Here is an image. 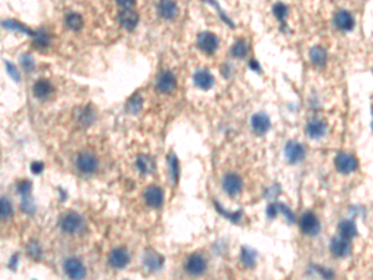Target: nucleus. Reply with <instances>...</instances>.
Wrapping results in <instances>:
<instances>
[{
    "label": "nucleus",
    "instance_id": "nucleus-1",
    "mask_svg": "<svg viewBox=\"0 0 373 280\" xmlns=\"http://www.w3.org/2000/svg\"><path fill=\"white\" fill-rule=\"evenodd\" d=\"M60 228L65 233L77 234L84 231V218L75 212H68L60 218Z\"/></svg>",
    "mask_w": 373,
    "mask_h": 280
},
{
    "label": "nucleus",
    "instance_id": "nucleus-2",
    "mask_svg": "<svg viewBox=\"0 0 373 280\" xmlns=\"http://www.w3.org/2000/svg\"><path fill=\"white\" fill-rule=\"evenodd\" d=\"M76 167L85 175H91L98 168V160L90 152H82L76 158Z\"/></svg>",
    "mask_w": 373,
    "mask_h": 280
},
{
    "label": "nucleus",
    "instance_id": "nucleus-3",
    "mask_svg": "<svg viewBox=\"0 0 373 280\" xmlns=\"http://www.w3.org/2000/svg\"><path fill=\"white\" fill-rule=\"evenodd\" d=\"M335 166H336L337 171L340 173L348 175V173H352L357 170L358 161L356 160L355 156L342 152V153L337 155L336 160H335Z\"/></svg>",
    "mask_w": 373,
    "mask_h": 280
},
{
    "label": "nucleus",
    "instance_id": "nucleus-4",
    "mask_svg": "<svg viewBox=\"0 0 373 280\" xmlns=\"http://www.w3.org/2000/svg\"><path fill=\"white\" fill-rule=\"evenodd\" d=\"M285 157L290 163H299L306 157V148L296 141L287 142L285 146Z\"/></svg>",
    "mask_w": 373,
    "mask_h": 280
},
{
    "label": "nucleus",
    "instance_id": "nucleus-5",
    "mask_svg": "<svg viewBox=\"0 0 373 280\" xmlns=\"http://www.w3.org/2000/svg\"><path fill=\"white\" fill-rule=\"evenodd\" d=\"M329 126L323 118L313 117L306 125V134L310 139L312 140H320L327 134Z\"/></svg>",
    "mask_w": 373,
    "mask_h": 280
},
{
    "label": "nucleus",
    "instance_id": "nucleus-6",
    "mask_svg": "<svg viewBox=\"0 0 373 280\" xmlns=\"http://www.w3.org/2000/svg\"><path fill=\"white\" fill-rule=\"evenodd\" d=\"M320 220L313 213H305L300 219V229L306 236H316L320 232Z\"/></svg>",
    "mask_w": 373,
    "mask_h": 280
},
{
    "label": "nucleus",
    "instance_id": "nucleus-7",
    "mask_svg": "<svg viewBox=\"0 0 373 280\" xmlns=\"http://www.w3.org/2000/svg\"><path fill=\"white\" fill-rule=\"evenodd\" d=\"M63 269H65L66 274L71 279H82L86 275V268H85L84 263L77 258H67L63 262Z\"/></svg>",
    "mask_w": 373,
    "mask_h": 280
},
{
    "label": "nucleus",
    "instance_id": "nucleus-8",
    "mask_svg": "<svg viewBox=\"0 0 373 280\" xmlns=\"http://www.w3.org/2000/svg\"><path fill=\"white\" fill-rule=\"evenodd\" d=\"M334 23L335 27L340 32L343 33L352 32L353 28H355V18H353V15L348 10H344V9H341V10H339L335 14Z\"/></svg>",
    "mask_w": 373,
    "mask_h": 280
},
{
    "label": "nucleus",
    "instance_id": "nucleus-9",
    "mask_svg": "<svg viewBox=\"0 0 373 280\" xmlns=\"http://www.w3.org/2000/svg\"><path fill=\"white\" fill-rule=\"evenodd\" d=\"M177 80L176 76L171 71L166 70L159 73L157 79V89L162 94H171L176 90Z\"/></svg>",
    "mask_w": 373,
    "mask_h": 280
},
{
    "label": "nucleus",
    "instance_id": "nucleus-10",
    "mask_svg": "<svg viewBox=\"0 0 373 280\" xmlns=\"http://www.w3.org/2000/svg\"><path fill=\"white\" fill-rule=\"evenodd\" d=\"M207 269V260L200 254H192L186 262V270L190 275H200Z\"/></svg>",
    "mask_w": 373,
    "mask_h": 280
},
{
    "label": "nucleus",
    "instance_id": "nucleus-11",
    "mask_svg": "<svg viewBox=\"0 0 373 280\" xmlns=\"http://www.w3.org/2000/svg\"><path fill=\"white\" fill-rule=\"evenodd\" d=\"M108 263L115 269H122L129 263V254L124 248H116L108 255Z\"/></svg>",
    "mask_w": 373,
    "mask_h": 280
},
{
    "label": "nucleus",
    "instance_id": "nucleus-12",
    "mask_svg": "<svg viewBox=\"0 0 373 280\" xmlns=\"http://www.w3.org/2000/svg\"><path fill=\"white\" fill-rule=\"evenodd\" d=\"M223 188L229 196H237V194H239L242 192L243 188L242 178L238 175H234V173H229L223 179Z\"/></svg>",
    "mask_w": 373,
    "mask_h": 280
},
{
    "label": "nucleus",
    "instance_id": "nucleus-13",
    "mask_svg": "<svg viewBox=\"0 0 373 280\" xmlns=\"http://www.w3.org/2000/svg\"><path fill=\"white\" fill-rule=\"evenodd\" d=\"M330 249L331 253L337 258H344L351 253L352 245L349 243V239L343 238V237H339V238H334L330 244Z\"/></svg>",
    "mask_w": 373,
    "mask_h": 280
},
{
    "label": "nucleus",
    "instance_id": "nucleus-14",
    "mask_svg": "<svg viewBox=\"0 0 373 280\" xmlns=\"http://www.w3.org/2000/svg\"><path fill=\"white\" fill-rule=\"evenodd\" d=\"M145 201L150 207L159 208L164 201V194L159 187L150 186L145 191Z\"/></svg>",
    "mask_w": 373,
    "mask_h": 280
},
{
    "label": "nucleus",
    "instance_id": "nucleus-15",
    "mask_svg": "<svg viewBox=\"0 0 373 280\" xmlns=\"http://www.w3.org/2000/svg\"><path fill=\"white\" fill-rule=\"evenodd\" d=\"M198 45H199V47L204 53L213 54L218 49V39L212 33H202L198 36Z\"/></svg>",
    "mask_w": 373,
    "mask_h": 280
},
{
    "label": "nucleus",
    "instance_id": "nucleus-16",
    "mask_svg": "<svg viewBox=\"0 0 373 280\" xmlns=\"http://www.w3.org/2000/svg\"><path fill=\"white\" fill-rule=\"evenodd\" d=\"M163 264H164V258L152 249H148L143 255V265L151 272L159 270Z\"/></svg>",
    "mask_w": 373,
    "mask_h": 280
},
{
    "label": "nucleus",
    "instance_id": "nucleus-17",
    "mask_svg": "<svg viewBox=\"0 0 373 280\" xmlns=\"http://www.w3.org/2000/svg\"><path fill=\"white\" fill-rule=\"evenodd\" d=\"M251 129L252 131L256 132L259 135H264L269 131L270 129L271 122L270 118L265 115V113H255L251 117Z\"/></svg>",
    "mask_w": 373,
    "mask_h": 280
},
{
    "label": "nucleus",
    "instance_id": "nucleus-18",
    "mask_svg": "<svg viewBox=\"0 0 373 280\" xmlns=\"http://www.w3.org/2000/svg\"><path fill=\"white\" fill-rule=\"evenodd\" d=\"M158 13L166 20H172L178 14V6L173 0H160L158 4Z\"/></svg>",
    "mask_w": 373,
    "mask_h": 280
},
{
    "label": "nucleus",
    "instance_id": "nucleus-19",
    "mask_svg": "<svg viewBox=\"0 0 373 280\" xmlns=\"http://www.w3.org/2000/svg\"><path fill=\"white\" fill-rule=\"evenodd\" d=\"M194 84L202 90H209L214 85V77L209 71L207 70H198L194 73Z\"/></svg>",
    "mask_w": 373,
    "mask_h": 280
},
{
    "label": "nucleus",
    "instance_id": "nucleus-20",
    "mask_svg": "<svg viewBox=\"0 0 373 280\" xmlns=\"http://www.w3.org/2000/svg\"><path fill=\"white\" fill-rule=\"evenodd\" d=\"M119 21L122 27L127 30H133L138 23V15L131 9H124L119 14Z\"/></svg>",
    "mask_w": 373,
    "mask_h": 280
},
{
    "label": "nucleus",
    "instance_id": "nucleus-21",
    "mask_svg": "<svg viewBox=\"0 0 373 280\" xmlns=\"http://www.w3.org/2000/svg\"><path fill=\"white\" fill-rule=\"evenodd\" d=\"M136 167L142 175H150L155 171V161L152 156L141 155L137 158Z\"/></svg>",
    "mask_w": 373,
    "mask_h": 280
},
{
    "label": "nucleus",
    "instance_id": "nucleus-22",
    "mask_svg": "<svg viewBox=\"0 0 373 280\" xmlns=\"http://www.w3.org/2000/svg\"><path fill=\"white\" fill-rule=\"evenodd\" d=\"M32 90H34V95L37 99L44 100L50 96V94L53 92V86H51V84L48 80L40 79L35 82Z\"/></svg>",
    "mask_w": 373,
    "mask_h": 280
},
{
    "label": "nucleus",
    "instance_id": "nucleus-23",
    "mask_svg": "<svg viewBox=\"0 0 373 280\" xmlns=\"http://www.w3.org/2000/svg\"><path fill=\"white\" fill-rule=\"evenodd\" d=\"M339 232L341 237L351 239L357 236V227L352 220H342L339 224Z\"/></svg>",
    "mask_w": 373,
    "mask_h": 280
},
{
    "label": "nucleus",
    "instance_id": "nucleus-24",
    "mask_svg": "<svg viewBox=\"0 0 373 280\" xmlns=\"http://www.w3.org/2000/svg\"><path fill=\"white\" fill-rule=\"evenodd\" d=\"M310 60L316 66H323L327 61V51L322 46H313L310 50Z\"/></svg>",
    "mask_w": 373,
    "mask_h": 280
},
{
    "label": "nucleus",
    "instance_id": "nucleus-25",
    "mask_svg": "<svg viewBox=\"0 0 373 280\" xmlns=\"http://www.w3.org/2000/svg\"><path fill=\"white\" fill-rule=\"evenodd\" d=\"M240 259L245 267L252 268L256 263V251L249 246H243L240 251Z\"/></svg>",
    "mask_w": 373,
    "mask_h": 280
},
{
    "label": "nucleus",
    "instance_id": "nucleus-26",
    "mask_svg": "<svg viewBox=\"0 0 373 280\" xmlns=\"http://www.w3.org/2000/svg\"><path fill=\"white\" fill-rule=\"evenodd\" d=\"M65 23H66V27H67L68 29L74 30V32H77V30H80L82 28V25H84L82 16L79 15V14H76V13L68 14V15L66 16V19H65Z\"/></svg>",
    "mask_w": 373,
    "mask_h": 280
},
{
    "label": "nucleus",
    "instance_id": "nucleus-27",
    "mask_svg": "<svg viewBox=\"0 0 373 280\" xmlns=\"http://www.w3.org/2000/svg\"><path fill=\"white\" fill-rule=\"evenodd\" d=\"M168 167H169V175H171L172 182L176 183V182L178 181V177H179V163L174 153H171V155H169Z\"/></svg>",
    "mask_w": 373,
    "mask_h": 280
},
{
    "label": "nucleus",
    "instance_id": "nucleus-28",
    "mask_svg": "<svg viewBox=\"0 0 373 280\" xmlns=\"http://www.w3.org/2000/svg\"><path fill=\"white\" fill-rule=\"evenodd\" d=\"M248 53V44L245 42V40L240 39L235 42L233 46H231V55L237 59H243L245 58Z\"/></svg>",
    "mask_w": 373,
    "mask_h": 280
},
{
    "label": "nucleus",
    "instance_id": "nucleus-29",
    "mask_svg": "<svg viewBox=\"0 0 373 280\" xmlns=\"http://www.w3.org/2000/svg\"><path fill=\"white\" fill-rule=\"evenodd\" d=\"M142 105H143L142 97L139 96V95H134L133 97H131V99L128 100V103H127V105H126V108L128 112L138 113L139 111H141V108H142Z\"/></svg>",
    "mask_w": 373,
    "mask_h": 280
},
{
    "label": "nucleus",
    "instance_id": "nucleus-30",
    "mask_svg": "<svg viewBox=\"0 0 373 280\" xmlns=\"http://www.w3.org/2000/svg\"><path fill=\"white\" fill-rule=\"evenodd\" d=\"M20 208L23 212L28 213V214H34L36 212V206H35L34 201L30 197V194H27V196H23V199H21L20 203Z\"/></svg>",
    "mask_w": 373,
    "mask_h": 280
},
{
    "label": "nucleus",
    "instance_id": "nucleus-31",
    "mask_svg": "<svg viewBox=\"0 0 373 280\" xmlns=\"http://www.w3.org/2000/svg\"><path fill=\"white\" fill-rule=\"evenodd\" d=\"M273 13L280 23H285V20H286L287 18V14H289V8L282 3H276L273 8Z\"/></svg>",
    "mask_w": 373,
    "mask_h": 280
},
{
    "label": "nucleus",
    "instance_id": "nucleus-32",
    "mask_svg": "<svg viewBox=\"0 0 373 280\" xmlns=\"http://www.w3.org/2000/svg\"><path fill=\"white\" fill-rule=\"evenodd\" d=\"M0 213H1L3 219H8L13 215V206H11V202L6 197H3L1 202H0Z\"/></svg>",
    "mask_w": 373,
    "mask_h": 280
},
{
    "label": "nucleus",
    "instance_id": "nucleus-33",
    "mask_svg": "<svg viewBox=\"0 0 373 280\" xmlns=\"http://www.w3.org/2000/svg\"><path fill=\"white\" fill-rule=\"evenodd\" d=\"M27 253L32 260H39L40 258L42 257V249L37 242H31V243L28 245Z\"/></svg>",
    "mask_w": 373,
    "mask_h": 280
},
{
    "label": "nucleus",
    "instance_id": "nucleus-34",
    "mask_svg": "<svg viewBox=\"0 0 373 280\" xmlns=\"http://www.w3.org/2000/svg\"><path fill=\"white\" fill-rule=\"evenodd\" d=\"M3 27L5 28V29H9V30H18V32H23V33H27V34H34V33L30 32L29 29H28L27 27H24L23 24L18 23V21L15 20H5L3 23Z\"/></svg>",
    "mask_w": 373,
    "mask_h": 280
},
{
    "label": "nucleus",
    "instance_id": "nucleus-35",
    "mask_svg": "<svg viewBox=\"0 0 373 280\" xmlns=\"http://www.w3.org/2000/svg\"><path fill=\"white\" fill-rule=\"evenodd\" d=\"M32 36H34V45H36L37 47H46L50 42V37L42 32L34 33Z\"/></svg>",
    "mask_w": 373,
    "mask_h": 280
},
{
    "label": "nucleus",
    "instance_id": "nucleus-36",
    "mask_svg": "<svg viewBox=\"0 0 373 280\" xmlns=\"http://www.w3.org/2000/svg\"><path fill=\"white\" fill-rule=\"evenodd\" d=\"M93 120H95V113H93V111L91 108L86 107L80 112L79 121L84 123V125H90V123L93 122Z\"/></svg>",
    "mask_w": 373,
    "mask_h": 280
},
{
    "label": "nucleus",
    "instance_id": "nucleus-37",
    "mask_svg": "<svg viewBox=\"0 0 373 280\" xmlns=\"http://www.w3.org/2000/svg\"><path fill=\"white\" fill-rule=\"evenodd\" d=\"M16 188H18V192L21 196H27V194H30V192H31L32 184L31 182L24 179V181H20L16 184Z\"/></svg>",
    "mask_w": 373,
    "mask_h": 280
},
{
    "label": "nucleus",
    "instance_id": "nucleus-38",
    "mask_svg": "<svg viewBox=\"0 0 373 280\" xmlns=\"http://www.w3.org/2000/svg\"><path fill=\"white\" fill-rule=\"evenodd\" d=\"M216 207H217V210H218L219 213H221V214H223V215H225V217L228 218V219H230L231 222H238V220H239L240 218H242V212H237V213H228V212H225V210H224L223 208H221L220 206H219L218 202H216Z\"/></svg>",
    "mask_w": 373,
    "mask_h": 280
},
{
    "label": "nucleus",
    "instance_id": "nucleus-39",
    "mask_svg": "<svg viewBox=\"0 0 373 280\" xmlns=\"http://www.w3.org/2000/svg\"><path fill=\"white\" fill-rule=\"evenodd\" d=\"M21 65H23V68L25 69L27 71H32L35 68V63L34 60H32V58L30 55H28V54H25V55L21 56Z\"/></svg>",
    "mask_w": 373,
    "mask_h": 280
},
{
    "label": "nucleus",
    "instance_id": "nucleus-40",
    "mask_svg": "<svg viewBox=\"0 0 373 280\" xmlns=\"http://www.w3.org/2000/svg\"><path fill=\"white\" fill-rule=\"evenodd\" d=\"M5 68H6V72L13 77L14 81H16V82L20 81V75H19L18 70H16V68L13 65V64L9 63V61H5Z\"/></svg>",
    "mask_w": 373,
    "mask_h": 280
},
{
    "label": "nucleus",
    "instance_id": "nucleus-41",
    "mask_svg": "<svg viewBox=\"0 0 373 280\" xmlns=\"http://www.w3.org/2000/svg\"><path fill=\"white\" fill-rule=\"evenodd\" d=\"M278 207H279V212H281L282 214L285 215V218H286V219H287V222H289V223L294 222V220H295L294 213H292L291 210H290L289 208L286 207V206L280 205V203H278Z\"/></svg>",
    "mask_w": 373,
    "mask_h": 280
},
{
    "label": "nucleus",
    "instance_id": "nucleus-42",
    "mask_svg": "<svg viewBox=\"0 0 373 280\" xmlns=\"http://www.w3.org/2000/svg\"><path fill=\"white\" fill-rule=\"evenodd\" d=\"M44 170V163L39 162V161H35V162L31 163V172L34 175H39V173L42 172Z\"/></svg>",
    "mask_w": 373,
    "mask_h": 280
},
{
    "label": "nucleus",
    "instance_id": "nucleus-43",
    "mask_svg": "<svg viewBox=\"0 0 373 280\" xmlns=\"http://www.w3.org/2000/svg\"><path fill=\"white\" fill-rule=\"evenodd\" d=\"M117 4L124 9H131L136 4V0H117Z\"/></svg>",
    "mask_w": 373,
    "mask_h": 280
},
{
    "label": "nucleus",
    "instance_id": "nucleus-44",
    "mask_svg": "<svg viewBox=\"0 0 373 280\" xmlns=\"http://www.w3.org/2000/svg\"><path fill=\"white\" fill-rule=\"evenodd\" d=\"M278 212H279L278 203H275V205H270L268 207V210H266V213H268L269 218H275L276 214H278Z\"/></svg>",
    "mask_w": 373,
    "mask_h": 280
},
{
    "label": "nucleus",
    "instance_id": "nucleus-45",
    "mask_svg": "<svg viewBox=\"0 0 373 280\" xmlns=\"http://www.w3.org/2000/svg\"><path fill=\"white\" fill-rule=\"evenodd\" d=\"M249 65H250V68L252 69V70L260 71V65H259V63L256 60H255V59H251V60H250Z\"/></svg>",
    "mask_w": 373,
    "mask_h": 280
},
{
    "label": "nucleus",
    "instance_id": "nucleus-46",
    "mask_svg": "<svg viewBox=\"0 0 373 280\" xmlns=\"http://www.w3.org/2000/svg\"><path fill=\"white\" fill-rule=\"evenodd\" d=\"M16 263H18V255H14V257L11 258V262H10V264H9V267H10L11 269H15Z\"/></svg>",
    "mask_w": 373,
    "mask_h": 280
}]
</instances>
